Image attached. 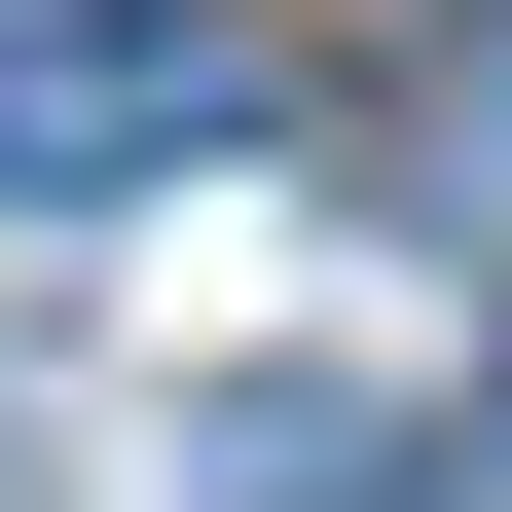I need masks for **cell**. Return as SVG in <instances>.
I'll return each instance as SVG.
<instances>
[{
  "label": "cell",
  "mask_w": 512,
  "mask_h": 512,
  "mask_svg": "<svg viewBox=\"0 0 512 512\" xmlns=\"http://www.w3.org/2000/svg\"><path fill=\"white\" fill-rule=\"evenodd\" d=\"M403 147H439V220H512V37H439V110H403Z\"/></svg>",
  "instance_id": "obj_2"
},
{
  "label": "cell",
  "mask_w": 512,
  "mask_h": 512,
  "mask_svg": "<svg viewBox=\"0 0 512 512\" xmlns=\"http://www.w3.org/2000/svg\"><path fill=\"white\" fill-rule=\"evenodd\" d=\"M183 147H220V0H0V183L37 220H110Z\"/></svg>",
  "instance_id": "obj_1"
},
{
  "label": "cell",
  "mask_w": 512,
  "mask_h": 512,
  "mask_svg": "<svg viewBox=\"0 0 512 512\" xmlns=\"http://www.w3.org/2000/svg\"><path fill=\"white\" fill-rule=\"evenodd\" d=\"M476 439H512V366H476Z\"/></svg>",
  "instance_id": "obj_3"
}]
</instances>
